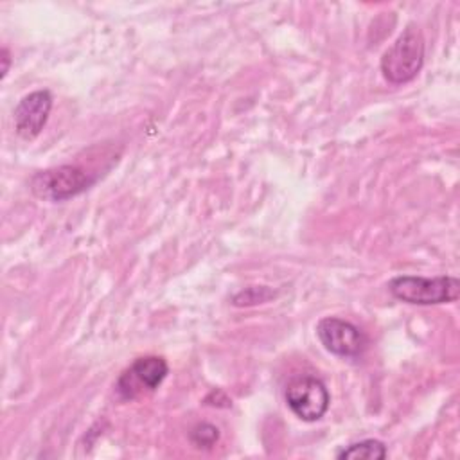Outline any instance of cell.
<instances>
[{
  "instance_id": "obj_2",
  "label": "cell",
  "mask_w": 460,
  "mask_h": 460,
  "mask_svg": "<svg viewBox=\"0 0 460 460\" xmlns=\"http://www.w3.org/2000/svg\"><path fill=\"white\" fill-rule=\"evenodd\" d=\"M97 178L79 165L63 164L38 171L31 178V192L43 201H66L86 192Z\"/></svg>"
},
{
  "instance_id": "obj_5",
  "label": "cell",
  "mask_w": 460,
  "mask_h": 460,
  "mask_svg": "<svg viewBox=\"0 0 460 460\" xmlns=\"http://www.w3.org/2000/svg\"><path fill=\"white\" fill-rule=\"evenodd\" d=\"M286 404L304 422L320 420L331 402V395L322 379L314 376H296L286 385Z\"/></svg>"
},
{
  "instance_id": "obj_9",
  "label": "cell",
  "mask_w": 460,
  "mask_h": 460,
  "mask_svg": "<svg viewBox=\"0 0 460 460\" xmlns=\"http://www.w3.org/2000/svg\"><path fill=\"white\" fill-rule=\"evenodd\" d=\"M189 440L196 449H210L219 440V429L210 422H198L189 431Z\"/></svg>"
},
{
  "instance_id": "obj_6",
  "label": "cell",
  "mask_w": 460,
  "mask_h": 460,
  "mask_svg": "<svg viewBox=\"0 0 460 460\" xmlns=\"http://www.w3.org/2000/svg\"><path fill=\"white\" fill-rule=\"evenodd\" d=\"M316 336L325 350L340 358H358L368 345L365 332L358 325L338 316L322 318L316 323Z\"/></svg>"
},
{
  "instance_id": "obj_10",
  "label": "cell",
  "mask_w": 460,
  "mask_h": 460,
  "mask_svg": "<svg viewBox=\"0 0 460 460\" xmlns=\"http://www.w3.org/2000/svg\"><path fill=\"white\" fill-rule=\"evenodd\" d=\"M273 291L268 286H250L234 296V305H253L273 298Z\"/></svg>"
},
{
  "instance_id": "obj_8",
  "label": "cell",
  "mask_w": 460,
  "mask_h": 460,
  "mask_svg": "<svg viewBox=\"0 0 460 460\" xmlns=\"http://www.w3.org/2000/svg\"><path fill=\"white\" fill-rule=\"evenodd\" d=\"M386 446L377 438H365L359 442H352L341 451L336 453L340 460H381L386 456Z\"/></svg>"
},
{
  "instance_id": "obj_7",
  "label": "cell",
  "mask_w": 460,
  "mask_h": 460,
  "mask_svg": "<svg viewBox=\"0 0 460 460\" xmlns=\"http://www.w3.org/2000/svg\"><path fill=\"white\" fill-rule=\"evenodd\" d=\"M52 110V93L49 90H34L20 99L13 111L14 131L23 140H34L45 128Z\"/></svg>"
},
{
  "instance_id": "obj_1",
  "label": "cell",
  "mask_w": 460,
  "mask_h": 460,
  "mask_svg": "<svg viewBox=\"0 0 460 460\" xmlns=\"http://www.w3.org/2000/svg\"><path fill=\"white\" fill-rule=\"evenodd\" d=\"M424 65V36L415 23H408L397 40L383 52L379 68L392 84H404L417 77Z\"/></svg>"
},
{
  "instance_id": "obj_4",
  "label": "cell",
  "mask_w": 460,
  "mask_h": 460,
  "mask_svg": "<svg viewBox=\"0 0 460 460\" xmlns=\"http://www.w3.org/2000/svg\"><path fill=\"white\" fill-rule=\"evenodd\" d=\"M169 374V365L162 356L137 358L117 379L115 392L124 401H135L155 392Z\"/></svg>"
},
{
  "instance_id": "obj_3",
  "label": "cell",
  "mask_w": 460,
  "mask_h": 460,
  "mask_svg": "<svg viewBox=\"0 0 460 460\" xmlns=\"http://www.w3.org/2000/svg\"><path fill=\"white\" fill-rule=\"evenodd\" d=\"M388 291L401 302L413 305H437L455 302L460 295V282L449 275L420 277L399 275L388 282Z\"/></svg>"
},
{
  "instance_id": "obj_11",
  "label": "cell",
  "mask_w": 460,
  "mask_h": 460,
  "mask_svg": "<svg viewBox=\"0 0 460 460\" xmlns=\"http://www.w3.org/2000/svg\"><path fill=\"white\" fill-rule=\"evenodd\" d=\"M0 59H2V70H0V79H5V75H7L9 68H11V54H9L7 47H4V49H2V52H0Z\"/></svg>"
}]
</instances>
